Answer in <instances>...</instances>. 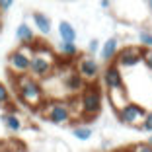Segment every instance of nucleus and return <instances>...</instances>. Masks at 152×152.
I'll use <instances>...</instances> for the list:
<instances>
[{
    "label": "nucleus",
    "instance_id": "nucleus-2",
    "mask_svg": "<svg viewBox=\"0 0 152 152\" xmlns=\"http://www.w3.org/2000/svg\"><path fill=\"white\" fill-rule=\"evenodd\" d=\"M14 82V90H16V96L18 99L29 109H39L43 105L45 98V90L43 84L39 80H35L33 76L29 74H20V76H12Z\"/></svg>",
    "mask_w": 152,
    "mask_h": 152
},
{
    "label": "nucleus",
    "instance_id": "nucleus-12",
    "mask_svg": "<svg viewBox=\"0 0 152 152\" xmlns=\"http://www.w3.org/2000/svg\"><path fill=\"white\" fill-rule=\"evenodd\" d=\"M31 20H33L35 29L41 33V35H49V33L53 31V22H51V18L47 16V14H43V12H33L31 14Z\"/></svg>",
    "mask_w": 152,
    "mask_h": 152
},
{
    "label": "nucleus",
    "instance_id": "nucleus-10",
    "mask_svg": "<svg viewBox=\"0 0 152 152\" xmlns=\"http://www.w3.org/2000/svg\"><path fill=\"white\" fill-rule=\"evenodd\" d=\"M121 49V43H119V37H109V39H105L102 45H99V57H102V61L105 64L113 63L117 57V51Z\"/></svg>",
    "mask_w": 152,
    "mask_h": 152
},
{
    "label": "nucleus",
    "instance_id": "nucleus-17",
    "mask_svg": "<svg viewBox=\"0 0 152 152\" xmlns=\"http://www.w3.org/2000/svg\"><path fill=\"white\" fill-rule=\"evenodd\" d=\"M58 55L63 58H76L78 57V47H76V43H70V41H61L58 43Z\"/></svg>",
    "mask_w": 152,
    "mask_h": 152
},
{
    "label": "nucleus",
    "instance_id": "nucleus-14",
    "mask_svg": "<svg viewBox=\"0 0 152 152\" xmlns=\"http://www.w3.org/2000/svg\"><path fill=\"white\" fill-rule=\"evenodd\" d=\"M16 39L20 41V45H33L37 41L35 33H33L31 26L26 22H22L18 27H16Z\"/></svg>",
    "mask_w": 152,
    "mask_h": 152
},
{
    "label": "nucleus",
    "instance_id": "nucleus-4",
    "mask_svg": "<svg viewBox=\"0 0 152 152\" xmlns=\"http://www.w3.org/2000/svg\"><path fill=\"white\" fill-rule=\"evenodd\" d=\"M41 115L45 119L53 123V125H68L74 115H72V109H70V103L63 102V99H45L43 105L39 107Z\"/></svg>",
    "mask_w": 152,
    "mask_h": 152
},
{
    "label": "nucleus",
    "instance_id": "nucleus-29",
    "mask_svg": "<svg viewBox=\"0 0 152 152\" xmlns=\"http://www.w3.org/2000/svg\"><path fill=\"white\" fill-rule=\"evenodd\" d=\"M2 27H4V23H2V18H0V33H2Z\"/></svg>",
    "mask_w": 152,
    "mask_h": 152
},
{
    "label": "nucleus",
    "instance_id": "nucleus-28",
    "mask_svg": "<svg viewBox=\"0 0 152 152\" xmlns=\"http://www.w3.org/2000/svg\"><path fill=\"white\" fill-rule=\"evenodd\" d=\"M144 2H146V6H148V10H150V12H152V0H144Z\"/></svg>",
    "mask_w": 152,
    "mask_h": 152
},
{
    "label": "nucleus",
    "instance_id": "nucleus-27",
    "mask_svg": "<svg viewBox=\"0 0 152 152\" xmlns=\"http://www.w3.org/2000/svg\"><path fill=\"white\" fill-rule=\"evenodd\" d=\"M99 6H102L103 10H107L109 6H111V0H102V2H99Z\"/></svg>",
    "mask_w": 152,
    "mask_h": 152
},
{
    "label": "nucleus",
    "instance_id": "nucleus-3",
    "mask_svg": "<svg viewBox=\"0 0 152 152\" xmlns=\"http://www.w3.org/2000/svg\"><path fill=\"white\" fill-rule=\"evenodd\" d=\"M31 47H33V55H31V63H29V72L27 74L33 76L35 80L49 78L57 68V55L49 47H45L41 41H35Z\"/></svg>",
    "mask_w": 152,
    "mask_h": 152
},
{
    "label": "nucleus",
    "instance_id": "nucleus-15",
    "mask_svg": "<svg viewBox=\"0 0 152 152\" xmlns=\"http://www.w3.org/2000/svg\"><path fill=\"white\" fill-rule=\"evenodd\" d=\"M2 123H4V127L8 131H12V133H20L23 127L22 119H20V115L16 111H6L2 113Z\"/></svg>",
    "mask_w": 152,
    "mask_h": 152
},
{
    "label": "nucleus",
    "instance_id": "nucleus-9",
    "mask_svg": "<svg viewBox=\"0 0 152 152\" xmlns=\"http://www.w3.org/2000/svg\"><path fill=\"white\" fill-rule=\"evenodd\" d=\"M102 86H103L105 92L125 86V82H123V72H121V68L117 66L115 63L105 64V68H103V72H102Z\"/></svg>",
    "mask_w": 152,
    "mask_h": 152
},
{
    "label": "nucleus",
    "instance_id": "nucleus-8",
    "mask_svg": "<svg viewBox=\"0 0 152 152\" xmlns=\"http://www.w3.org/2000/svg\"><path fill=\"white\" fill-rule=\"evenodd\" d=\"M144 115H146V109L137 102H127L121 109H117V119L127 127H137L139 129Z\"/></svg>",
    "mask_w": 152,
    "mask_h": 152
},
{
    "label": "nucleus",
    "instance_id": "nucleus-23",
    "mask_svg": "<svg viewBox=\"0 0 152 152\" xmlns=\"http://www.w3.org/2000/svg\"><path fill=\"white\" fill-rule=\"evenodd\" d=\"M142 63L148 70L152 72V49H144V57H142Z\"/></svg>",
    "mask_w": 152,
    "mask_h": 152
},
{
    "label": "nucleus",
    "instance_id": "nucleus-11",
    "mask_svg": "<svg viewBox=\"0 0 152 152\" xmlns=\"http://www.w3.org/2000/svg\"><path fill=\"white\" fill-rule=\"evenodd\" d=\"M105 96H107L109 103L113 105V109H115V111H117V109H121L127 102H131L125 86H121V88H115V90H109V92H105Z\"/></svg>",
    "mask_w": 152,
    "mask_h": 152
},
{
    "label": "nucleus",
    "instance_id": "nucleus-19",
    "mask_svg": "<svg viewBox=\"0 0 152 152\" xmlns=\"http://www.w3.org/2000/svg\"><path fill=\"white\" fill-rule=\"evenodd\" d=\"M0 107H12V94L2 80H0Z\"/></svg>",
    "mask_w": 152,
    "mask_h": 152
},
{
    "label": "nucleus",
    "instance_id": "nucleus-20",
    "mask_svg": "<svg viewBox=\"0 0 152 152\" xmlns=\"http://www.w3.org/2000/svg\"><path fill=\"white\" fill-rule=\"evenodd\" d=\"M139 43L142 49H152V31H140L139 33Z\"/></svg>",
    "mask_w": 152,
    "mask_h": 152
},
{
    "label": "nucleus",
    "instance_id": "nucleus-18",
    "mask_svg": "<svg viewBox=\"0 0 152 152\" xmlns=\"http://www.w3.org/2000/svg\"><path fill=\"white\" fill-rule=\"evenodd\" d=\"M72 134H74V139L86 142V140L92 139L94 131H92V127H88V125H76V127H72Z\"/></svg>",
    "mask_w": 152,
    "mask_h": 152
},
{
    "label": "nucleus",
    "instance_id": "nucleus-7",
    "mask_svg": "<svg viewBox=\"0 0 152 152\" xmlns=\"http://www.w3.org/2000/svg\"><path fill=\"white\" fill-rule=\"evenodd\" d=\"M144 57V49L140 45H127V47H121L117 51V57L113 63L123 70V68H134L142 63Z\"/></svg>",
    "mask_w": 152,
    "mask_h": 152
},
{
    "label": "nucleus",
    "instance_id": "nucleus-21",
    "mask_svg": "<svg viewBox=\"0 0 152 152\" xmlns=\"http://www.w3.org/2000/svg\"><path fill=\"white\" fill-rule=\"evenodd\" d=\"M139 131H142V133H152V111H146L142 123L139 125Z\"/></svg>",
    "mask_w": 152,
    "mask_h": 152
},
{
    "label": "nucleus",
    "instance_id": "nucleus-1",
    "mask_svg": "<svg viewBox=\"0 0 152 152\" xmlns=\"http://www.w3.org/2000/svg\"><path fill=\"white\" fill-rule=\"evenodd\" d=\"M103 99H105V94L102 92V88H98L96 84H86L84 90L76 98H72L68 103H70L72 115L96 117L99 115V111L103 107Z\"/></svg>",
    "mask_w": 152,
    "mask_h": 152
},
{
    "label": "nucleus",
    "instance_id": "nucleus-22",
    "mask_svg": "<svg viewBox=\"0 0 152 152\" xmlns=\"http://www.w3.org/2000/svg\"><path fill=\"white\" fill-rule=\"evenodd\" d=\"M131 152H152V144L148 142H139L131 148Z\"/></svg>",
    "mask_w": 152,
    "mask_h": 152
},
{
    "label": "nucleus",
    "instance_id": "nucleus-30",
    "mask_svg": "<svg viewBox=\"0 0 152 152\" xmlns=\"http://www.w3.org/2000/svg\"><path fill=\"white\" fill-rule=\"evenodd\" d=\"M148 144H152V133H150V137H148Z\"/></svg>",
    "mask_w": 152,
    "mask_h": 152
},
{
    "label": "nucleus",
    "instance_id": "nucleus-5",
    "mask_svg": "<svg viewBox=\"0 0 152 152\" xmlns=\"http://www.w3.org/2000/svg\"><path fill=\"white\" fill-rule=\"evenodd\" d=\"M33 47L31 45H20L18 49H14L8 55V70L12 76L27 74L29 72V63H31Z\"/></svg>",
    "mask_w": 152,
    "mask_h": 152
},
{
    "label": "nucleus",
    "instance_id": "nucleus-24",
    "mask_svg": "<svg viewBox=\"0 0 152 152\" xmlns=\"http://www.w3.org/2000/svg\"><path fill=\"white\" fill-rule=\"evenodd\" d=\"M98 51H99V41H98V39H92V41L88 43V55H92V57H94Z\"/></svg>",
    "mask_w": 152,
    "mask_h": 152
},
{
    "label": "nucleus",
    "instance_id": "nucleus-16",
    "mask_svg": "<svg viewBox=\"0 0 152 152\" xmlns=\"http://www.w3.org/2000/svg\"><path fill=\"white\" fill-rule=\"evenodd\" d=\"M58 37H61V41H70V43H76V37H78L76 27L72 26L70 22H66V20L58 22Z\"/></svg>",
    "mask_w": 152,
    "mask_h": 152
},
{
    "label": "nucleus",
    "instance_id": "nucleus-13",
    "mask_svg": "<svg viewBox=\"0 0 152 152\" xmlns=\"http://www.w3.org/2000/svg\"><path fill=\"white\" fill-rule=\"evenodd\" d=\"M63 84H64V88H66L68 94H80L82 90H84L86 82L82 80V78H80L78 74H76V70H70L66 76H64Z\"/></svg>",
    "mask_w": 152,
    "mask_h": 152
},
{
    "label": "nucleus",
    "instance_id": "nucleus-6",
    "mask_svg": "<svg viewBox=\"0 0 152 152\" xmlns=\"http://www.w3.org/2000/svg\"><path fill=\"white\" fill-rule=\"evenodd\" d=\"M74 70L82 80L90 82V84H92L94 80H98L99 74H102V66H99V63L92 57V55H80V57H76Z\"/></svg>",
    "mask_w": 152,
    "mask_h": 152
},
{
    "label": "nucleus",
    "instance_id": "nucleus-26",
    "mask_svg": "<svg viewBox=\"0 0 152 152\" xmlns=\"http://www.w3.org/2000/svg\"><path fill=\"white\" fill-rule=\"evenodd\" d=\"M55 150H57V152H70V150H68V146L64 142H61V140L55 142Z\"/></svg>",
    "mask_w": 152,
    "mask_h": 152
},
{
    "label": "nucleus",
    "instance_id": "nucleus-25",
    "mask_svg": "<svg viewBox=\"0 0 152 152\" xmlns=\"http://www.w3.org/2000/svg\"><path fill=\"white\" fill-rule=\"evenodd\" d=\"M14 2L16 0H0V12H6V10H10L14 6Z\"/></svg>",
    "mask_w": 152,
    "mask_h": 152
}]
</instances>
